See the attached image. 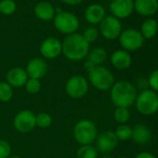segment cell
I'll return each instance as SVG.
<instances>
[{
	"label": "cell",
	"mask_w": 158,
	"mask_h": 158,
	"mask_svg": "<svg viewBox=\"0 0 158 158\" xmlns=\"http://www.w3.org/2000/svg\"><path fill=\"white\" fill-rule=\"evenodd\" d=\"M62 54L72 61H80L87 58L90 45L84 39L81 34L74 33L66 35L61 42Z\"/></svg>",
	"instance_id": "obj_1"
},
{
	"label": "cell",
	"mask_w": 158,
	"mask_h": 158,
	"mask_svg": "<svg viewBox=\"0 0 158 158\" xmlns=\"http://www.w3.org/2000/svg\"><path fill=\"white\" fill-rule=\"evenodd\" d=\"M111 90V99L116 107L128 108L131 106L138 96L136 88L127 81L114 82Z\"/></svg>",
	"instance_id": "obj_2"
},
{
	"label": "cell",
	"mask_w": 158,
	"mask_h": 158,
	"mask_svg": "<svg viewBox=\"0 0 158 158\" xmlns=\"http://www.w3.org/2000/svg\"><path fill=\"white\" fill-rule=\"evenodd\" d=\"M73 133L75 140L81 145H91L95 142L98 136L96 125L88 119L77 122L73 127Z\"/></svg>",
	"instance_id": "obj_3"
},
{
	"label": "cell",
	"mask_w": 158,
	"mask_h": 158,
	"mask_svg": "<svg viewBox=\"0 0 158 158\" xmlns=\"http://www.w3.org/2000/svg\"><path fill=\"white\" fill-rule=\"evenodd\" d=\"M52 21L56 30L66 35L76 33L80 26L78 17L75 14L66 10H62L61 12L56 14Z\"/></svg>",
	"instance_id": "obj_4"
},
{
	"label": "cell",
	"mask_w": 158,
	"mask_h": 158,
	"mask_svg": "<svg viewBox=\"0 0 158 158\" xmlns=\"http://www.w3.org/2000/svg\"><path fill=\"white\" fill-rule=\"evenodd\" d=\"M89 81L98 90L105 91L112 89L114 84V77L107 68L103 66H96L89 73Z\"/></svg>",
	"instance_id": "obj_5"
},
{
	"label": "cell",
	"mask_w": 158,
	"mask_h": 158,
	"mask_svg": "<svg viewBox=\"0 0 158 158\" xmlns=\"http://www.w3.org/2000/svg\"><path fill=\"white\" fill-rule=\"evenodd\" d=\"M138 112L143 115H152L158 111V95L150 89L141 91L135 101Z\"/></svg>",
	"instance_id": "obj_6"
},
{
	"label": "cell",
	"mask_w": 158,
	"mask_h": 158,
	"mask_svg": "<svg viewBox=\"0 0 158 158\" xmlns=\"http://www.w3.org/2000/svg\"><path fill=\"white\" fill-rule=\"evenodd\" d=\"M89 88V80L79 74L71 76L65 84V91L67 95L75 100L83 98L88 93Z\"/></svg>",
	"instance_id": "obj_7"
},
{
	"label": "cell",
	"mask_w": 158,
	"mask_h": 158,
	"mask_svg": "<svg viewBox=\"0 0 158 158\" xmlns=\"http://www.w3.org/2000/svg\"><path fill=\"white\" fill-rule=\"evenodd\" d=\"M118 39L120 46L123 48L124 50L127 52L139 49L145 40L139 31L131 28L122 31Z\"/></svg>",
	"instance_id": "obj_8"
},
{
	"label": "cell",
	"mask_w": 158,
	"mask_h": 158,
	"mask_svg": "<svg viewBox=\"0 0 158 158\" xmlns=\"http://www.w3.org/2000/svg\"><path fill=\"white\" fill-rule=\"evenodd\" d=\"M99 25V32L107 40L117 39L123 31L121 21L112 15H106Z\"/></svg>",
	"instance_id": "obj_9"
},
{
	"label": "cell",
	"mask_w": 158,
	"mask_h": 158,
	"mask_svg": "<svg viewBox=\"0 0 158 158\" xmlns=\"http://www.w3.org/2000/svg\"><path fill=\"white\" fill-rule=\"evenodd\" d=\"M14 128L21 133H28L36 127L35 114L30 110L19 112L13 119Z\"/></svg>",
	"instance_id": "obj_10"
},
{
	"label": "cell",
	"mask_w": 158,
	"mask_h": 158,
	"mask_svg": "<svg viewBox=\"0 0 158 158\" xmlns=\"http://www.w3.org/2000/svg\"><path fill=\"white\" fill-rule=\"evenodd\" d=\"M39 51L45 60L56 59L62 54L61 41L56 37H48L42 41Z\"/></svg>",
	"instance_id": "obj_11"
},
{
	"label": "cell",
	"mask_w": 158,
	"mask_h": 158,
	"mask_svg": "<svg viewBox=\"0 0 158 158\" xmlns=\"http://www.w3.org/2000/svg\"><path fill=\"white\" fill-rule=\"evenodd\" d=\"M109 10L111 15L118 20L127 19L134 12V0H112Z\"/></svg>",
	"instance_id": "obj_12"
},
{
	"label": "cell",
	"mask_w": 158,
	"mask_h": 158,
	"mask_svg": "<svg viewBox=\"0 0 158 158\" xmlns=\"http://www.w3.org/2000/svg\"><path fill=\"white\" fill-rule=\"evenodd\" d=\"M118 139L116 138L114 132L107 130L103 131L97 136L95 140L96 142V149L98 152L108 153L112 152L118 144Z\"/></svg>",
	"instance_id": "obj_13"
},
{
	"label": "cell",
	"mask_w": 158,
	"mask_h": 158,
	"mask_svg": "<svg viewBox=\"0 0 158 158\" xmlns=\"http://www.w3.org/2000/svg\"><path fill=\"white\" fill-rule=\"evenodd\" d=\"M48 70V62L43 58H34L30 60L26 65V73L29 78H35V79H40L44 77Z\"/></svg>",
	"instance_id": "obj_14"
},
{
	"label": "cell",
	"mask_w": 158,
	"mask_h": 158,
	"mask_svg": "<svg viewBox=\"0 0 158 158\" xmlns=\"http://www.w3.org/2000/svg\"><path fill=\"white\" fill-rule=\"evenodd\" d=\"M28 78L25 69L22 67H13L7 73L6 82L12 88H22L24 87Z\"/></svg>",
	"instance_id": "obj_15"
},
{
	"label": "cell",
	"mask_w": 158,
	"mask_h": 158,
	"mask_svg": "<svg viewBox=\"0 0 158 158\" xmlns=\"http://www.w3.org/2000/svg\"><path fill=\"white\" fill-rule=\"evenodd\" d=\"M105 16H106L105 9L100 3L90 4L85 10L86 21L92 25L100 24Z\"/></svg>",
	"instance_id": "obj_16"
},
{
	"label": "cell",
	"mask_w": 158,
	"mask_h": 158,
	"mask_svg": "<svg viewBox=\"0 0 158 158\" xmlns=\"http://www.w3.org/2000/svg\"><path fill=\"white\" fill-rule=\"evenodd\" d=\"M34 13L35 17L42 22H50L54 19L55 8L48 1H39L35 5Z\"/></svg>",
	"instance_id": "obj_17"
},
{
	"label": "cell",
	"mask_w": 158,
	"mask_h": 158,
	"mask_svg": "<svg viewBox=\"0 0 158 158\" xmlns=\"http://www.w3.org/2000/svg\"><path fill=\"white\" fill-rule=\"evenodd\" d=\"M134 10L141 16H152L158 11V0H134Z\"/></svg>",
	"instance_id": "obj_18"
},
{
	"label": "cell",
	"mask_w": 158,
	"mask_h": 158,
	"mask_svg": "<svg viewBox=\"0 0 158 158\" xmlns=\"http://www.w3.org/2000/svg\"><path fill=\"white\" fill-rule=\"evenodd\" d=\"M111 62L114 67L118 70H126L129 68L132 62V58L129 52L124 49L115 50L111 56Z\"/></svg>",
	"instance_id": "obj_19"
},
{
	"label": "cell",
	"mask_w": 158,
	"mask_h": 158,
	"mask_svg": "<svg viewBox=\"0 0 158 158\" xmlns=\"http://www.w3.org/2000/svg\"><path fill=\"white\" fill-rule=\"evenodd\" d=\"M131 139L133 141L139 145H144L150 142L152 139V132L151 130L144 125H136L132 128L131 132Z\"/></svg>",
	"instance_id": "obj_20"
},
{
	"label": "cell",
	"mask_w": 158,
	"mask_h": 158,
	"mask_svg": "<svg viewBox=\"0 0 158 158\" xmlns=\"http://www.w3.org/2000/svg\"><path fill=\"white\" fill-rule=\"evenodd\" d=\"M158 32V22L152 18L146 19L140 26V34L144 39H151Z\"/></svg>",
	"instance_id": "obj_21"
},
{
	"label": "cell",
	"mask_w": 158,
	"mask_h": 158,
	"mask_svg": "<svg viewBox=\"0 0 158 158\" xmlns=\"http://www.w3.org/2000/svg\"><path fill=\"white\" fill-rule=\"evenodd\" d=\"M107 59V51L101 47L94 48L91 50H89L87 60L93 63L95 66H102V64Z\"/></svg>",
	"instance_id": "obj_22"
},
{
	"label": "cell",
	"mask_w": 158,
	"mask_h": 158,
	"mask_svg": "<svg viewBox=\"0 0 158 158\" xmlns=\"http://www.w3.org/2000/svg\"><path fill=\"white\" fill-rule=\"evenodd\" d=\"M77 158H97L98 150L96 147L91 145H81L76 152Z\"/></svg>",
	"instance_id": "obj_23"
},
{
	"label": "cell",
	"mask_w": 158,
	"mask_h": 158,
	"mask_svg": "<svg viewBox=\"0 0 158 158\" xmlns=\"http://www.w3.org/2000/svg\"><path fill=\"white\" fill-rule=\"evenodd\" d=\"M17 10V4L14 0H0V13L5 16H11Z\"/></svg>",
	"instance_id": "obj_24"
},
{
	"label": "cell",
	"mask_w": 158,
	"mask_h": 158,
	"mask_svg": "<svg viewBox=\"0 0 158 158\" xmlns=\"http://www.w3.org/2000/svg\"><path fill=\"white\" fill-rule=\"evenodd\" d=\"M13 97V88L6 81L0 82V102H8Z\"/></svg>",
	"instance_id": "obj_25"
},
{
	"label": "cell",
	"mask_w": 158,
	"mask_h": 158,
	"mask_svg": "<svg viewBox=\"0 0 158 158\" xmlns=\"http://www.w3.org/2000/svg\"><path fill=\"white\" fill-rule=\"evenodd\" d=\"M35 124L39 128H48L52 124V117L48 113H39L38 114H35Z\"/></svg>",
	"instance_id": "obj_26"
},
{
	"label": "cell",
	"mask_w": 158,
	"mask_h": 158,
	"mask_svg": "<svg viewBox=\"0 0 158 158\" xmlns=\"http://www.w3.org/2000/svg\"><path fill=\"white\" fill-rule=\"evenodd\" d=\"M114 117L117 123H119L120 125H125L128 121V119L130 117V114H129V111L127 108L116 107V109L114 113Z\"/></svg>",
	"instance_id": "obj_27"
},
{
	"label": "cell",
	"mask_w": 158,
	"mask_h": 158,
	"mask_svg": "<svg viewBox=\"0 0 158 158\" xmlns=\"http://www.w3.org/2000/svg\"><path fill=\"white\" fill-rule=\"evenodd\" d=\"M131 132L132 128L127 125H120L116 127L114 134L118 140H127L131 139Z\"/></svg>",
	"instance_id": "obj_28"
},
{
	"label": "cell",
	"mask_w": 158,
	"mask_h": 158,
	"mask_svg": "<svg viewBox=\"0 0 158 158\" xmlns=\"http://www.w3.org/2000/svg\"><path fill=\"white\" fill-rule=\"evenodd\" d=\"M24 88L29 94H32V95L36 94L40 91V89H41L40 80L35 79V78H28V80L26 81L24 85Z\"/></svg>",
	"instance_id": "obj_29"
},
{
	"label": "cell",
	"mask_w": 158,
	"mask_h": 158,
	"mask_svg": "<svg viewBox=\"0 0 158 158\" xmlns=\"http://www.w3.org/2000/svg\"><path fill=\"white\" fill-rule=\"evenodd\" d=\"M81 35L84 37V39L90 45V43H93L98 39L100 32L96 27L91 26V27H88L87 29H85V31Z\"/></svg>",
	"instance_id": "obj_30"
},
{
	"label": "cell",
	"mask_w": 158,
	"mask_h": 158,
	"mask_svg": "<svg viewBox=\"0 0 158 158\" xmlns=\"http://www.w3.org/2000/svg\"><path fill=\"white\" fill-rule=\"evenodd\" d=\"M11 153V147L5 139H0V158H9Z\"/></svg>",
	"instance_id": "obj_31"
},
{
	"label": "cell",
	"mask_w": 158,
	"mask_h": 158,
	"mask_svg": "<svg viewBox=\"0 0 158 158\" xmlns=\"http://www.w3.org/2000/svg\"><path fill=\"white\" fill-rule=\"evenodd\" d=\"M148 84L152 91H158V70H154L150 74L148 78Z\"/></svg>",
	"instance_id": "obj_32"
},
{
	"label": "cell",
	"mask_w": 158,
	"mask_h": 158,
	"mask_svg": "<svg viewBox=\"0 0 158 158\" xmlns=\"http://www.w3.org/2000/svg\"><path fill=\"white\" fill-rule=\"evenodd\" d=\"M60 1L65 4V5H68V6H71V7H74V6H78L80 5L84 0H60Z\"/></svg>",
	"instance_id": "obj_33"
},
{
	"label": "cell",
	"mask_w": 158,
	"mask_h": 158,
	"mask_svg": "<svg viewBox=\"0 0 158 158\" xmlns=\"http://www.w3.org/2000/svg\"><path fill=\"white\" fill-rule=\"evenodd\" d=\"M138 87L143 90H146L147 88L149 87V84H148V79H145V78H140L138 80Z\"/></svg>",
	"instance_id": "obj_34"
},
{
	"label": "cell",
	"mask_w": 158,
	"mask_h": 158,
	"mask_svg": "<svg viewBox=\"0 0 158 158\" xmlns=\"http://www.w3.org/2000/svg\"><path fill=\"white\" fill-rule=\"evenodd\" d=\"M136 158H155V156L153 154H152L151 152H142L139 153Z\"/></svg>",
	"instance_id": "obj_35"
},
{
	"label": "cell",
	"mask_w": 158,
	"mask_h": 158,
	"mask_svg": "<svg viewBox=\"0 0 158 158\" xmlns=\"http://www.w3.org/2000/svg\"><path fill=\"white\" fill-rule=\"evenodd\" d=\"M84 67H85V69H86V71L88 72V73H89V72H91L96 66L93 64V63H91L90 61H89V60H86L85 61V64H84Z\"/></svg>",
	"instance_id": "obj_36"
},
{
	"label": "cell",
	"mask_w": 158,
	"mask_h": 158,
	"mask_svg": "<svg viewBox=\"0 0 158 158\" xmlns=\"http://www.w3.org/2000/svg\"><path fill=\"white\" fill-rule=\"evenodd\" d=\"M9 158H21V157H20V156H16V155H15V156H10Z\"/></svg>",
	"instance_id": "obj_37"
},
{
	"label": "cell",
	"mask_w": 158,
	"mask_h": 158,
	"mask_svg": "<svg viewBox=\"0 0 158 158\" xmlns=\"http://www.w3.org/2000/svg\"><path fill=\"white\" fill-rule=\"evenodd\" d=\"M102 158H112V156H110V155H105V156L102 157Z\"/></svg>",
	"instance_id": "obj_38"
},
{
	"label": "cell",
	"mask_w": 158,
	"mask_h": 158,
	"mask_svg": "<svg viewBox=\"0 0 158 158\" xmlns=\"http://www.w3.org/2000/svg\"><path fill=\"white\" fill-rule=\"evenodd\" d=\"M118 158H127V157H126V156H121V157H118Z\"/></svg>",
	"instance_id": "obj_39"
}]
</instances>
